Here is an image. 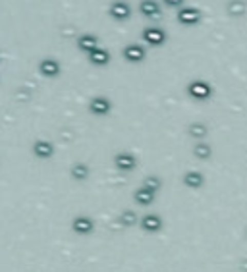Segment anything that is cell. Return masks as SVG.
Here are the masks:
<instances>
[{
    "instance_id": "cell-7",
    "label": "cell",
    "mask_w": 247,
    "mask_h": 272,
    "mask_svg": "<svg viewBox=\"0 0 247 272\" xmlns=\"http://www.w3.org/2000/svg\"><path fill=\"white\" fill-rule=\"evenodd\" d=\"M89 110H91V114H95V116H108L112 112L110 99H106L103 95L93 96L91 103H89Z\"/></svg>"
},
{
    "instance_id": "cell-8",
    "label": "cell",
    "mask_w": 247,
    "mask_h": 272,
    "mask_svg": "<svg viewBox=\"0 0 247 272\" xmlns=\"http://www.w3.org/2000/svg\"><path fill=\"white\" fill-rule=\"evenodd\" d=\"M114 166L120 172H131V170L137 168V159L131 152H118L114 157Z\"/></svg>"
},
{
    "instance_id": "cell-21",
    "label": "cell",
    "mask_w": 247,
    "mask_h": 272,
    "mask_svg": "<svg viewBox=\"0 0 247 272\" xmlns=\"http://www.w3.org/2000/svg\"><path fill=\"white\" fill-rule=\"evenodd\" d=\"M141 187H145V189H149V191H159L160 187H162V180H160L159 176H147L143 180V185Z\"/></svg>"
},
{
    "instance_id": "cell-11",
    "label": "cell",
    "mask_w": 247,
    "mask_h": 272,
    "mask_svg": "<svg viewBox=\"0 0 247 272\" xmlns=\"http://www.w3.org/2000/svg\"><path fill=\"white\" fill-rule=\"evenodd\" d=\"M87 58L93 66H106L110 62V52L103 47H97L91 52H87Z\"/></svg>"
},
{
    "instance_id": "cell-15",
    "label": "cell",
    "mask_w": 247,
    "mask_h": 272,
    "mask_svg": "<svg viewBox=\"0 0 247 272\" xmlns=\"http://www.w3.org/2000/svg\"><path fill=\"white\" fill-rule=\"evenodd\" d=\"M183 184L187 185V187H192V189H199L205 185V176L201 174V172H185V176H183Z\"/></svg>"
},
{
    "instance_id": "cell-5",
    "label": "cell",
    "mask_w": 247,
    "mask_h": 272,
    "mask_svg": "<svg viewBox=\"0 0 247 272\" xmlns=\"http://www.w3.org/2000/svg\"><path fill=\"white\" fill-rule=\"evenodd\" d=\"M37 70H39V73L43 77L54 80L62 72V66H60V62L56 58H43L39 64H37Z\"/></svg>"
},
{
    "instance_id": "cell-1",
    "label": "cell",
    "mask_w": 247,
    "mask_h": 272,
    "mask_svg": "<svg viewBox=\"0 0 247 272\" xmlns=\"http://www.w3.org/2000/svg\"><path fill=\"white\" fill-rule=\"evenodd\" d=\"M187 95L192 96L193 101H208L213 96V85L205 80H193L187 85Z\"/></svg>"
},
{
    "instance_id": "cell-3",
    "label": "cell",
    "mask_w": 247,
    "mask_h": 272,
    "mask_svg": "<svg viewBox=\"0 0 247 272\" xmlns=\"http://www.w3.org/2000/svg\"><path fill=\"white\" fill-rule=\"evenodd\" d=\"M122 56H124V60H128L129 64H139L147 58V48L139 43H129L122 48Z\"/></svg>"
},
{
    "instance_id": "cell-9",
    "label": "cell",
    "mask_w": 247,
    "mask_h": 272,
    "mask_svg": "<svg viewBox=\"0 0 247 272\" xmlns=\"http://www.w3.org/2000/svg\"><path fill=\"white\" fill-rule=\"evenodd\" d=\"M31 151H33V154H35L37 159L47 160V159H50V157L54 154V145L50 143V141H47V139H37V141L33 143Z\"/></svg>"
},
{
    "instance_id": "cell-10",
    "label": "cell",
    "mask_w": 247,
    "mask_h": 272,
    "mask_svg": "<svg viewBox=\"0 0 247 272\" xmlns=\"http://www.w3.org/2000/svg\"><path fill=\"white\" fill-rule=\"evenodd\" d=\"M72 228L75 234H80V236H87L95 230V222L89 218V216H75L72 222Z\"/></svg>"
},
{
    "instance_id": "cell-17",
    "label": "cell",
    "mask_w": 247,
    "mask_h": 272,
    "mask_svg": "<svg viewBox=\"0 0 247 272\" xmlns=\"http://www.w3.org/2000/svg\"><path fill=\"white\" fill-rule=\"evenodd\" d=\"M193 157H197V159H203V160H207L213 157V147L207 143V141H197V143L193 145Z\"/></svg>"
},
{
    "instance_id": "cell-16",
    "label": "cell",
    "mask_w": 247,
    "mask_h": 272,
    "mask_svg": "<svg viewBox=\"0 0 247 272\" xmlns=\"http://www.w3.org/2000/svg\"><path fill=\"white\" fill-rule=\"evenodd\" d=\"M155 197H157V193L149 191V189H145V187H139V189L134 193V199H136V203L143 205V207L153 205V203H155Z\"/></svg>"
},
{
    "instance_id": "cell-23",
    "label": "cell",
    "mask_w": 247,
    "mask_h": 272,
    "mask_svg": "<svg viewBox=\"0 0 247 272\" xmlns=\"http://www.w3.org/2000/svg\"><path fill=\"white\" fill-rule=\"evenodd\" d=\"M166 8H182V6H185V0H160Z\"/></svg>"
},
{
    "instance_id": "cell-18",
    "label": "cell",
    "mask_w": 247,
    "mask_h": 272,
    "mask_svg": "<svg viewBox=\"0 0 247 272\" xmlns=\"http://www.w3.org/2000/svg\"><path fill=\"white\" fill-rule=\"evenodd\" d=\"M70 176H72L75 182H85L89 178V166L85 162H75L72 168H70Z\"/></svg>"
},
{
    "instance_id": "cell-19",
    "label": "cell",
    "mask_w": 247,
    "mask_h": 272,
    "mask_svg": "<svg viewBox=\"0 0 247 272\" xmlns=\"http://www.w3.org/2000/svg\"><path fill=\"white\" fill-rule=\"evenodd\" d=\"M226 12H228L232 17H241L247 12V4L243 0H230L228 6H226Z\"/></svg>"
},
{
    "instance_id": "cell-12",
    "label": "cell",
    "mask_w": 247,
    "mask_h": 272,
    "mask_svg": "<svg viewBox=\"0 0 247 272\" xmlns=\"http://www.w3.org/2000/svg\"><path fill=\"white\" fill-rule=\"evenodd\" d=\"M99 47V37L93 35V33H81L80 37H78V48H80L81 52H91L93 48Z\"/></svg>"
},
{
    "instance_id": "cell-4",
    "label": "cell",
    "mask_w": 247,
    "mask_h": 272,
    "mask_svg": "<svg viewBox=\"0 0 247 272\" xmlns=\"http://www.w3.org/2000/svg\"><path fill=\"white\" fill-rule=\"evenodd\" d=\"M108 16L112 20H116V22H126V20H129L131 17V6H129V2H126V0H114V2H110Z\"/></svg>"
},
{
    "instance_id": "cell-13",
    "label": "cell",
    "mask_w": 247,
    "mask_h": 272,
    "mask_svg": "<svg viewBox=\"0 0 247 272\" xmlns=\"http://www.w3.org/2000/svg\"><path fill=\"white\" fill-rule=\"evenodd\" d=\"M139 12L145 17H159L162 8H160V2H157V0H141L139 2Z\"/></svg>"
},
{
    "instance_id": "cell-24",
    "label": "cell",
    "mask_w": 247,
    "mask_h": 272,
    "mask_svg": "<svg viewBox=\"0 0 247 272\" xmlns=\"http://www.w3.org/2000/svg\"><path fill=\"white\" fill-rule=\"evenodd\" d=\"M0 60H2V52H0Z\"/></svg>"
},
{
    "instance_id": "cell-2",
    "label": "cell",
    "mask_w": 247,
    "mask_h": 272,
    "mask_svg": "<svg viewBox=\"0 0 247 272\" xmlns=\"http://www.w3.org/2000/svg\"><path fill=\"white\" fill-rule=\"evenodd\" d=\"M176 20L180 25H185V27H193V25H199L201 20H203V14H201L199 8L195 6H182L176 12Z\"/></svg>"
},
{
    "instance_id": "cell-22",
    "label": "cell",
    "mask_w": 247,
    "mask_h": 272,
    "mask_svg": "<svg viewBox=\"0 0 247 272\" xmlns=\"http://www.w3.org/2000/svg\"><path fill=\"white\" fill-rule=\"evenodd\" d=\"M137 215L134 212V210H124L122 212V224L124 226H134V224H137Z\"/></svg>"
},
{
    "instance_id": "cell-6",
    "label": "cell",
    "mask_w": 247,
    "mask_h": 272,
    "mask_svg": "<svg viewBox=\"0 0 247 272\" xmlns=\"http://www.w3.org/2000/svg\"><path fill=\"white\" fill-rule=\"evenodd\" d=\"M166 31L164 29H160V27H145L143 29V41L147 45H151V47H162L164 43H166Z\"/></svg>"
},
{
    "instance_id": "cell-20",
    "label": "cell",
    "mask_w": 247,
    "mask_h": 272,
    "mask_svg": "<svg viewBox=\"0 0 247 272\" xmlns=\"http://www.w3.org/2000/svg\"><path fill=\"white\" fill-rule=\"evenodd\" d=\"M187 133H189L193 139L201 141V139H205V137H207L208 128L205 126V124H201V122H193V124H189V128H187Z\"/></svg>"
},
{
    "instance_id": "cell-14",
    "label": "cell",
    "mask_w": 247,
    "mask_h": 272,
    "mask_svg": "<svg viewBox=\"0 0 247 272\" xmlns=\"http://www.w3.org/2000/svg\"><path fill=\"white\" fill-rule=\"evenodd\" d=\"M141 228L145 232H159L162 230V218L159 215H145L141 216Z\"/></svg>"
}]
</instances>
